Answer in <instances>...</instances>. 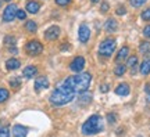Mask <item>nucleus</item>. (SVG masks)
Returning <instances> with one entry per match:
<instances>
[{
  "label": "nucleus",
  "instance_id": "f257e3e1",
  "mask_svg": "<svg viewBox=\"0 0 150 137\" xmlns=\"http://www.w3.org/2000/svg\"><path fill=\"white\" fill-rule=\"evenodd\" d=\"M91 80H92L91 74L85 72V74L74 75V76L67 78L63 84L67 86L70 90H72L74 93H83V91L88 90L89 84H91Z\"/></svg>",
  "mask_w": 150,
  "mask_h": 137
},
{
  "label": "nucleus",
  "instance_id": "f03ea898",
  "mask_svg": "<svg viewBox=\"0 0 150 137\" xmlns=\"http://www.w3.org/2000/svg\"><path fill=\"white\" fill-rule=\"evenodd\" d=\"M74 94L75 93L72 90H70L67 86H64V84H61V86H59V87L50 94V103L57 107L65 105V104H68V103H71V101L74 100Z\"/></svg>",
  "mask_w": 150,
  "mask_h": 137
},
{
  "label": "nucleus",
  "instance_id": "7ed1b4c3",
  "mask_svg": "<svg viewBox=\"0 0 150 137\" xmlns=\"http://www.w3.org/2000/svg\"><path fill=\"white\" fill-rule=\"evenodd\" d=\"M103 130V121L100 115H92L88 121L82 125V133L85 136L96 134V133Z\"/></svg>",
  "mask_w": 150,
  "mask_h": 137
},
{
  "label": "nucleus",
  "instance_id": "20e7f679",
  "mask_svg": "<svg viewBox=\"0 0 150 137\" xmlns=\"http://www.w3.org/2000/svg\"><path fill=\"white\" fill-rule=\"evenodd\" d=\"M115 50V40L114 39H106L99 46V53L103 57H110Z\"/></svg>",
  "mask_w": 150,
  "mask_h": 137
},
{
  "label": "nucleus",
  "instance_id": "39448f33",
  "mask_svg": "<svg viewBox=\"0 0 150 137\" xmlns=\"http://www.w3.org/2000/svg\"><path fill=\"white\" fill-rule=\"evenodd\" d=\"M25 50H27V53L29 56H38V54H40L43 51V46L42 43L38 42V40H31V42L27 43Z\"/></svg>",
  "mask_w": 150,
  "mask_h": 137
},
{
  "label": "nucleus",
  "instance_id": "423d86ee",
  "mask_svg": "<svg viewBox=\"0 0 150 137\" xmlns=\"http://www.w3.org/2000/svg\"><path fill=\"white\" fill-rule=\"evenodd\" d=\"M17 11H18V8H17L16 4H8L3 11V21L4 22L13 21L17 15Z\"/></svg>",
  "mask_w": 150,
  "mask_h": 137
},
{
  "label": "nucleus",
  "instance_id": "0eeeda50",
  "mask_svg": "<svg viewBox=\"0 0 150 137\" xmlns=\"http://www.w3.org/2000/svg\"><path fill=\"white\" fill-rule=\"evenodd\" d=\"M85 64H86V61L83 57H76V58H74V61L71 63L70 68H71V71H74V72H81L82 69L85 68Z\"/></svg>",
  "mask_w": 150,
  "mask_h": 137
},
{
  "label": "nucleus",
  "instance_id": "6e6552de",
  "mask_svg": "<svg viewBox=\"0 0 150 137\" xmlns=\"http://www.w3.org/2000/svg\"><path fill=\"white\" fill-rule=\"evenodd\" d=\"M60 28L57 25H53V27L47 28V31L45 32V37L47 39V40H56L57 37L60 36Z\"/></svg>",
  "mask_w": 150,
  "mask_h": 137
},
{
  "label": "nucleus",
  "instance_id": "1a4fd4ad",
  "mask_svg": "<svg viewBox=\"0 0 150 137\" xmlns=\"http://www.w3.org/2000/svg\"><path fill=\"white\" fill-rule=\"evenodd\" d=\"M78 36H79V40L82 43H86L88 40H89V37H91V31H89L88 25H85V24H81L79 31H78Z\"/></svg>",
  "mask_w": 150,
  "mask_h": 137
},
{
  "label": "nucleus",
  "instance_id": "9d476101",
  "mask_svg": "<svg viewBox=\"0 0 150 137\" xmlns=\"http://www.w3.org/2000/svg\"><path fill=\"white\" fill-rule=\"evenodd\" d=\"M49 87V80L46 76H39L35 80V91H42Z\"/></svg>",
  "mask_w": 150,
  "mask_h": 137
},
{
  "label": "nucleus",
  "instance_id": "9b49d317",
  "mask_svg": "<svg viewBox=\"0 0 150 137\" xmlns=\"http://www.w3.org/2000/svg\"><path fill=\"white\" fill-rule=\"evenodd\" d=\"M28 129L22 125H14L13 127V136L14 137H27Z\"/></svg>",
  "mask_w": 150,
  "mask_h": 137
},
{
  "label": "nucleus",
  "instance_id": "f8f14e48",
  "mask_svg": "<svg viewBox=\"0 0 150 137\" xmlns=\"http://www.w3.org/2000/svg\"><path fill=\"white\" fill-rule=\"evenodd\" d=\"M22 75H24V78L31 79V78H33L35 75H38V68H36V67H33V65H28V67H25V68H24Z\"/></svg>",
  "mask_w": 150,
  "mask_h": 137
},
{
  "label": "nucleus",
  "instance_id": "ddd939ff",
  "mask_svg": "<svg viewBox=\"0 0 150 137\" xmlns=\"http://www.w3.org/2000/svg\"><path fill=\"white\" fill-rule=\"evenodd\" d=\"M104 29L107 32H115L118 29V22L114 18H108L106 24H104Z\"/></svg>",
  "mask_w": 150,
  "mask_h": 137
},
{
  "label": "nucleus",
  "instance_id": "4468645a",
  "mask_svg": "<svg viewBox=\"0 0 150 137\" xmlns=\"http://www.w3.org/2000/svg\"><path fill=\"white\" fill-rule=\"evenodd\" d=\"M129 86L127 83H121V84H118L117 86V89H115V94L118 96H121V97H125V96H128L129 94Z\"/></svg>",
  "mask_w": 150,
  "mask_h": 137
},
{
  "label": "nucleus",
  "instance_id": "2eb2a0df",
  "mask_svg": "<svg viewBox=\"0 0 150 137\" xmlns=\"http://www.w3.org/2000/svg\"><path fill=\"white\" fill-rule=\"evenodd\" d=\"M25 8H27L28 13H31V14H36L38 11H39V8H40V6H39V3H38V1L31 0V1H28V3H27Z\"/></svg>",
  "mask_w": 150,
  "mask_h": 137
},
{
  "label": "nucleus",
  "instance_id": "dca6fc26",
  "mask_svg": "<svg viewBox=\"0 0 150 137\" xmlns=\"http://www.w3.org/2000/svg\"><path fill=\"white\" fill-rule=\"evenodd\" d=\"M20 60H17V58H10V60H7V63H6V68L8 69V71H14V69H18L20 68Z\"/></svg>",
  "mask_w": 150,
  "mask_h": 137
},
{
  "label": "nucleus",
  "instance_id": "f3484780",
  "mask_svg": "<svg viewBox=\"0 0 150 137\" xmlns=\"http://www.w3.org/2000/svg\"><path fill=\"white\" fill-rule=\"evenodd\" d=\"M129 54V47H127V46H124V47L120 48V51H118L117 57H115V61L117 63H120V61H122L124 58H127Z\"/></svg>",
  "mask_w": 150,
  "mask_h": 137
},
{
  "label": "nucleus",
  "instance_id": "a211bd4d",
  "mask_svg": "<svg viewBox=\"0 0 150 137\" xmlns=\"http://www.w3.org/2000/svg\"><path fill=\"white\" fill-rule=\"evenodd\" d=\"M140 74L143 75V76H147V75L150 74V60H145L143 63L140 64Z\"/></svg>",
  "mask_w": 150,
  "mask_h": 137
},
{
  "label": "nucleus",
  "instance_id": "6ab92c4d",
  "mask_svg": "<svg viewBox=\"0 0 150 137\" xmlns=\"http://www.w3.org/2000/svg\"><path fill=\"white\" fill-rule=\"evenodd\" d=\"M127 67L132 69V74H135L136 67H138V57H136V56H131V57L128 58V61H127Z\"/></svg>",
  "mask_w": 150,
  "mask_h": 137
},
{
  "label": "nucleus",
  "instance_id": "aec40b11",
  "mask_svg": "<svg viewBox=\"0 0 150 137\" xmlns=\"http://www.w3.org/2000/svg\"><path fill=\"white\" fill-rule=\"evenodd\" d=\"M139 51L143 56H150V42H142L139 46Z\"/></svg>",
  "mask_w": 150,
  "mask_h": 137
},
{
  "label": "nucleus",
  "instance_id": "412c9836",
  "mask_svg": "<svg viewBox=\"0 0 150 137\" xmlns=\"http://www.w3.org/2000/svg\"><path fill=\"white\" fill-rule=\"evenodd\" d=\"M91 101H92V96L89 94V93H85V91H83V93H81V96H79V104L81 105H83V104L88 105Z\"/></svg>",
  "mask_w": 150,
  "mask_h": 137
},
{
  "label": "nucleus",
  "instance_id": "4be33fe9",
  "mask_svg": "<svg viewBox=\"0 0 150 137\" xmlns=\"http://www.w3.org/2000/svg\"><path fill=\"white\" fill-rule=\"evenodd\" d=\"M25 29H27L28 32H36V29H38L36 22L32 21V20L27 21V22H25Z\"/></svg>",
  "mask_w": 150,
  "mask_h": 137
},
{
  "label": "nucleus",
  "instance_id": "5701e85b",
  "mask_svg": "<svg viewBox=\"0 0 150 137\" xmlns=\"http://www.w3.org/2000/svg\"><path fill=\"white\" fill-rule=\"evenodd\" d=\"M125 71H127V67L122 65V64H118L117 67L114 68V74L117 75V76H122V75L125 74Z\"/></svg>",
  "mask_w": 150,
  "mask_h": 137
},
{
  "label": "nucleus",
  "instance_id": "b1692460",
  "mask_svg": "<svg viewBox=\"0 0 150 137\" xmlns=\"http://www.w3.org/2000/svg\"><path fill=\"white\" fill-rule=\"evenodd\" d=\"M10 97V93L7 89H0V103H4L7 101V98Z\"/></svg>",
  "mask_w": 150,
  "mask_h": 137
},
{
  "label": "nucleus",
  "instance_id": "393cba45",
  "mask_svg": "<svg viewBox=\"0 0 150 137\" xmlns=\"http://www.w3.org/2000/svg\"><path fill=\"white\" fill-rule=\"evenodd\" d=\"M4 42L8 47H14L16 46V37L14 36H6L4 37Z\"/></svg>",
  "mask_w": 150,
  "mask_h": 137
},
{
  "label": "nucleus",
  "instance_id": "a878e982",
  "mask_svg": "<svg viewBox=\"0 0 150 137\" xmlns=\"http://www.w3.org/2000/svg\"><path fill=\"white\" fill-rule=\"evenodd\" d=\"M0 137H10V129L7 126L0 127Z\"/></svg>",
  "mask_w": 150,
  "mask_h": 137
},
{
  "label": "nucleus",
  "instance_id": "bb28decb",
  "mask_svg": "<svg viewBox=\"0 0 150 137\" xmlns=\"http://www.w3.org/2000/svg\"><path fill=\"white\" fill-rule=\"evenodd\" d=\"M10 84L14 87V89H17V87L21 86V79H20V78H13V79L10 80Z\"/></svg>",
  "mask_w": 150,
  "mask_h": 137
},
{
  "label": "nucleus",
  "instance_id": "cd10ccee",
  "mask_svg": "<svg viewBox=\"0 0 150 137\" xmlns=\"http://www.w3.org/2000/svg\"><path fill=\"white\" fill-rule=\"evenodd\" d=\"M115 121H117V114H114V112L107 114V122L108 123H115Z\"/></svg>",
  "mask_w": 150,
  "mask_h": 137
},
{
  "label": "nucleus",
  "instance_id": "c85d7f7f",
  "mask_svg": "<svg viewBox=\"0 0 150 137\" xmlns=\"http://www.w3.org/2000/svg\"><path fill=\"white\" fill-rule=\"evenodd\" d=\"M142 20L143 21H150V7L142 13Z\"/></svg>",
  "mask_w": 150,
  "mask_h": 137
},
{
  "label": "nucleus",
  "instance_id": "c756f323",
  "mask_svg": "<svg viewBox=\"0 0 150 137\" xmlns=\"http://www.w3.org/2000/svg\"><path fill=\"white\" fill-rule=\"evenodd\" d=\"M147 1V0H131V4L134 6V7H140V6H143Z\"/></svg>",
  "mask_w": 150,
  "mask_h": 137
},
{
  "label": "nucleus",
  "instance_id": "7c9ffc66",
  "mask_svg": "<svg viewBox=\"0 0 150 137\" xmlns=\"http://www.w3.org/2000/svg\"><path fill=\"white\" fill-rule=\"evenodd\" d=\"M56 3L61 7H65V6H68L71 3V0H56Z\"/></svg>",
  "mask_w": 150,
  "mask_h": 137
},
{
  "label": "nucleus",
  "instance_id": "2f4dec72",
  "mask_svg": "<svg viewBox=\"0 0 150 137\" xmlns=\"http://www.w3.org/2000/svg\"><path fill=\"white\" fill-rule=\"evenodd\" d=\"M108 8H110L108 3H107V1H103V3H102V7H100V11H102V13H107Z\"/></svg>",
  "mask_w": 150,
  "mask_h": 137
},
{
  "label": "nucleus",
  "instance_id": "473e14b6",
  "mask_svg": "<svg viewBox=\"0 0 150 137\" xmlns=\"http://www.w3.org/2000/svg\"><path fill=\"white\" fill-rule=\"evenodd\" d=\"M16 17H18L20 20H25L27 14H25V11H24V10H18V11H17V15Z\"/></svg>",
  "mask_w": 150,
  "mask_h": 137
},
{
  "label": "nucleus",
  "instance_id": "72a5a7b5",
  "mask_svg": "<svg viewBox=\"0 0 150 137\" xmlns=\"http://www.w3.org/2000/svg\"><path fill=\"white\" fill-rule=\"evenodd\" d=\"M143 35H145V37H149L150 39V25L145 27V29H143Z\"/></svg>",
  "mask_w": 150,
  "mask_h": 137
},
{
  "label": "nucleus",
  "instance_id": "f704fd0d",
  "mask_svg": "<svg viewBox=\"0 0 150 137\" xmlns=\"http://www.w3.org/2000/svg\"><path fill=\"white\" fill-rule=\"evenodd\" d=\"M115 13H117V15H124V14L127 13V10H125L124 7H120V8H117V11H115Z\"/></svg>",
  "mask_w": 150,
  "mask_h": 137
},
{
  "label": "nucleus",
  "instance_id": "c9c22d12",
  "mask_svg": "<svg viewBox=\"0 0 150 137\" xmlns=\"http://www.w3.org/2000/svg\"><path fill=\"white\" fill-rule=\"evenodd\" d=\"M108 89H110V87H108V84H102V86H100V91H102V93H106V91H108Z\"/></svg>",
  "mask_w": 150,
  "mask_h": 137
},
{
  "label": "nucleus",
  "instance_id": "e433bc0d",
  "mask_svg": "<svg viewBox=\"0 0 150 137\" xmlns=\"http://www.w3.org/2000/svg\"><path fill=\"white\" fill-rule=\"evenodd\" d=\"M145 90H146V91H147V94H149V93H150V83H147V84H146Z\"/></svg>",
  "mask_w": 150,
  "mask_h": 137
},
{
  "label": "nucleus",
  "instance_id": "4c0bfd02",
  "mask_svg": "<svg viewBox=\"0 0 150 137\" xmlns=\"http://www.w3.org/2000/svg\"><path fill=\"white\" fill-rule=\"evenodd\" d=\"M70 47V46H68V44H64V46H61V50H67V48Z\"/></svg>",
  "mask_w": 150,
  "mask_h": 137
},
{
  "label": "nucleus",
  "instance_id": "58836bf2",
  "mask_svg": "<svg viewBox=\"0 0 150 137\" xmlns=\"http://www.w3.org/2000/svg\"><path fill=\"white\" fill-rule=\"evenodd\" d=\"M147 103H150V93H149V96H147Z\"/></svg>",
  "mask_w": 150,
  "mask_h": 137
},
{
  "label": "nucleus",
  "instance_id": "ea45409f",
  "mask_svg": "<svg viewBox=\"0 0 150 137\" xmlns=\"http://www.w3.org/2000/svg\"><path fill=\"white\" fill-rule=\"evenodd\" d=\"M92 3H97V1H99V0H91Z\"/></svg>",
  "mask_w": 150,
  "mask_h": 137
},
{
  "label": "nucleus",
  "instance_id": "a19ab883",
  "mask_svg": "<svg viewBox=\"0 0 150 137\" xmlns=\"http://www.w3.org/2000/svg\"><path fill=\"white\" fill-rule=\"evenodd\" d=\"M4 1H11V0H4Z\"/></svg>",
  "mask_w": 150,
  "mask_h": 137
}]
</instances>
